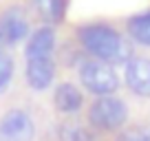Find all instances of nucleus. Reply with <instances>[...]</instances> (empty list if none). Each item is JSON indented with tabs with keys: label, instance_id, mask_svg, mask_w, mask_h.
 I'll use <instances>...</instances> for the list:
<instances>
[{
	"label": "nucleus",
	"instance_id": "10",
	"mask_svg": "<svg viewBox=\"0 0 150 141\" xmlns=\"http://www.w3.org/2000/svg\"><path fill=\"white\" fill-rule=\"evenodd\" d=\"M126 31L135 44L150 49V9L130 16L126 20Z\"/></svg>",
	"mask_w": 150,
	"mask_h": 141
},
{
	"label": "nucleus",
	"instance_id": "8",
	"mask_svg": "<svg viewBox=\"0 0 150 141\" xmlns=\"http://www.w3.org/2000/svg\"><path fill=\"white\" fill-rule=\"evenodd\" d=\"M24 77H27L29 88L33 90H47L55 80V60H27L24 66Z\"/></svg>",
	"mask_w": 150,
	"mask_h": 141
},
{
	"label": "nucleus",
	"instance_id": "4",
	"mask_svg": "<svg viewBox=\"0 0 150 141\" xmlns=\"http://www.w3.org/2000/svg\"><path fill=\"white\" fill-rule=\"evenodd\" d=\"M31 35L29 16L22 7H9L0 13V49H11Z\"/></svg>",
	"mask_w": 150,
	"mask_h": 141
},
{
	"label": "nucleus",
	"instance_id": "14",
	"mask_svg": "<svg viewBox=\"0 0 150 141\" xmlns=\"http://www.w3.org/2000/svg\"><path fill=\"white\" fill-rule=\"evenodd\" d=\"M117 141H150V130L148 128H130V130L122 132Z\"/></svg>",
	"mask_w": 150,
	"mask_h": 141
},
{
	"label": "nucleus",
	"instance_id": "13",
	"mask_svg": "<svg viewBox=\"0 0 150 141\" xmlns=\"http://www.w3.org/2000/svg\"><path fill=\"white\" fill-rule=\"evenodd\" d=\"M13 73H16V62L13 57L9 55L7 49H0V95L9 88L11 80H13Z\"/></svg>",
	"mask_w": 150,
	"mask_h": 141
},
{
	"label": "nucleus",
	"instance_id": "5",
	"mask_svg": "<svg viewBox=\"0 0 150 141\" xmlns=\"http://www.w3.org/2000/svg\"><path fill=\"white\" fill-rule=\"evenodd\" d=\"M35 123L24 108H11L0 117V141H33Z\"/></svg>",
	"mask_w": 150,
	"mask_h": 141
},
{
	"label": "nucleus",
	"instance_id": "6",
	"mask_svg": "<svg viewBox=\"0 0 150 141\" xmlns=\"http://www.w3.org/2000/svg\"><path fill=\"white\" fill-rule=\"evenodd\" d=\"M55 47H57L55 29L49 27V24H42L35 31H31V35L27 38L24 57L27 60H47V57H53Z\"/></svg>",
	"mask_w": 150,
	"mask_h": 141
},
{
	"label": "nucleus",
	"instance_id": "11",
	"mask_svg": "<svg viewBox=\"0 0 150 141\" xmlns=\"http://www.w3.org/2000/svg\"><path fill=\"white\" fill-rule=\"evenodd\" d=\"M33 2V9L49 27L62 22L66 13V7H69V0H31Z\"/></svg>",
	"mask_w": 150,
	"mask_h": 141
},
{
	"label": "nucleus",
	"instance_id": "2",
	"mask_svg": "<svg viewBox=\"0 0 150 141\" xmlns=\"http://www.w3.org/2000/svg\"><path fill=\"white\" fill-rule=\"evenodd\" d=\"M80 82L84 84L86 90H91L97 97L112 95L119 88V77L110 64L99 60H84L80 62Z\"/></svg>",
	"mask_w": 150,
	"mask_h": 141
},
{
	"label": "nucleus",
	"instance_id": "9",
	"mask_svg": "<svg viewBox=\"0 0 150 141\" xmlns=\"http://www.w3.org/2000/svg\"><path fill=\"white\" fill-rule=\"evenodd\" d=\"M53 106L64 115H75L84 106V95L71 82H62L53 90Z\"/></svg>",
	"mask_w": 150,
	"mask_h": 141
},
{
	"label": "nucleus",
	"instance_id": "12",
	"mask_svg": "<svg viewBox=\"0 0 150 141\" xmlns=\"http://www.w3.org/2000/svg\"><path fill=\"white\" fill-rule=\"evenodd\" d=\"M57 139L60 141H95V137L84 123L75 121V119H66L57 128Z\"/></svg>",
	"mask_w": 150,
	"mask_h": 141
},
{
	"label": "nucleus",
	"instance_id": "1",
	"mask_svg": "<svg viewBox=\"0 0 150 141\" xmlns=\"http://www.w3.org/2000/svg\"><path fill=\"white\" fill-rule=\"evenodd\" d=\"M77 42L93 60L106 64H126L132 57L130 40L106 22H88L77 27Z\"/></svg>",
	"mask_w": 150,
	"mask_h": 141
},
{
	"label": "nucleus",
	"instance_id": "3",
	"mask_svg": "<svg viewBox=\"0 0 150 141\" xmlns=\"http://www.w3.org/2000/svg\"><path fill=\"white\" fill-rule=\"evenodd\" d=\"M126 119H128L126 104L112 95L97 97L88 108V121L97 130H117L126 123Z\"/></svg>",
	"mask_w": 150,
	"mask_h": 141
},
{
	"label": "nucleus",
	"instance_id": "7",
	"mask_svg": "<svg viewBox=\"0 0 150 141\" xmlns=\"http://www.w3.org/2000/svg\"><path fill=\"white\" fill-rule=\"evenodd\" d=\"M124 80L128 88L139 97H150V57H135L126 62Z\"/></svg>",
	"mask_w": 150,
	"mask_h": 141
}]
</instances>
